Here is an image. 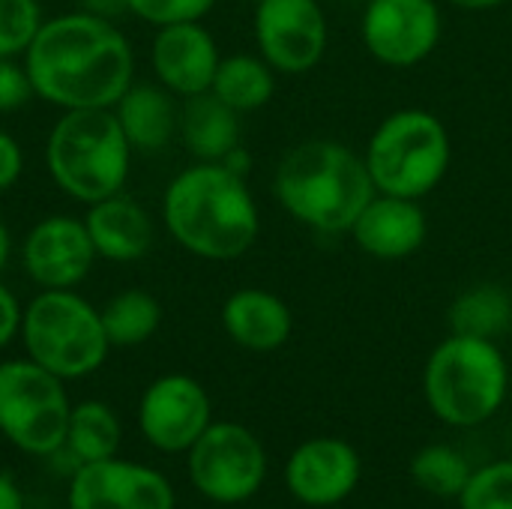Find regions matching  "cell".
<instances>
[{"label":"cell","mask_w":512,"mask_h":509,"mask_svg":"<svg viewBox=\"0 0 512 509\" xmlns=\"http://www.w3.org/2000/svg\"><path fill=\"white\" fill-rule=\"evenodd\" d=\"M363 159L375 192L420 201L444 183L453 141L438 114L426 108H399L375 126Z\"/></svg>","instance_id":"8992f818"},{"label":"cell","mask_w":512,"mask_h":509,"mask_svg":"<svg viewBox=\"0 0 512 509\" xmlns=\"http://www.w3.org/2000/svg\"><path fill=\"white\" fill-rule=\"evenodd\" d=\"M9 258H12V234H9L6 222L0 219V276L9 267Z\"/></svg>","instance_id":"8d00e7d4"},{"label":"cell","mask_w":512,"mask_h":509,"mask_svg":"<svg viewBox=\"0 0 512 509\" xmlns=\"http://www.w3.org/2000/svg\"><path fill=\"white\" fill-rule=\"evenodd\" d=\"M21 318H24L21 300L15 297V291H9L0 282V351H6L21 336Z\"/></svg>","instance_id":"1f68e13d"},{"label":"cell","mask_w":512,"mask_h":509,"mask_svg":"<svg viewBox=\"0 0 512 509\" xmlns=\"http://www.w3.org/2000/svg\"><path fill=\"white\" fill-rule=\"evenodd\" d=\"M219 60L222 54L216 36L204 27V21L156 27V36L150 42L153 78L177 99L207 93L213 87Z\"/></svg>","instance_id":"2e32d148"},{"label":"cell","mask_w":512,"mask_h":509,"mask_svg":"<svg viewBox=\"0 0 512 509\" xmlns=\"http://www.w3.org/2000/svg\"><path fill=\"white\" fill-rule=\"evenodd\" d=\"M213 423V402L201 381L183 372L159 375L138 402V429L144 441L165 456L189 453V447Z\"/></svg>","instance_id":"7c38bea8"},{"label":"cell","mask_w":512,"mask_h":509,"mask_svg":"<svg viewBox=\"0 0 512 509\" xmlns=\"http://www.w3.org/2000/svg\"><path fill=\"white\" fill-rule=\"evenodd\" d=\"M81 219L87 225L96 258L102 261L132 264V261H141L153 246L150 213L123 192L90 204Z\"/></svg>","instance_id":"d6986e66"},{"label":"cell","mask_w":512,"mask_h":509,"mask_svg":"<svg viewBox=\"0 0 512 509\" xmlns=\"http://www.w3.org/2000/svg\"><path fill=\"white\" fill-rule=\"evenodd\" d=\"M42 21V0H0V57H24Z\"/></svg>","instance_id":"83f0119b"},{"label":"cell","mask_w":512,"mask_h":509,"mask_svg":"<svg viewBox=\"0 0 512 509\" xmlns=\"http://www.w3.org/2000/svg\"><path fill=\"white\" fill-rule=\"evenodd\" d=\"M447 324L450 333L498 342L512 327V294L495 282L474 285L450 303Z\"/></svg>","instance_id":"603a6c76"},{"label":"cell","mask_w":512,"mask_h":509,"mask_svg":"<svg viewBox=\"0 0 512 509\" xmlns=\"http://www.w3.org/2000/svg\"><path fill=\"white\" fill-rule=\"evenodd\" d=\"M132 153L111 108L60 111L45 138L51 183L84 207L123 192Z\"/></svg>","instance_id":"277c9868"},{"label":"cell","mask_w":512,"mask_h":509,"mask_svg":"<svg viewBox=\"0 0 512 509\" xmlns=\"http://www.w3.org/2000/svg\"><path fill=\"white\" fill-rule=\"evenodd\" d=\"M363 477L360 453L342 438H309L285 462L288 495L312 509L339 507L348 501Z\"/></svg>","instance_id":"9a60e30c"},{"label":"cell","mask_w":512,"mask_h":509,"mask_svg":"<svg viewBox=\"0 0 512 509\" xmlns=\"http://www.w3.org/2000/svg\"><path fill=\"white\" fill-rule=\"evenodd\" d=\"M216 0H129V15L150 27H168L183 21H204Z\"/></svg>","instance_id":"f1b7e54d"},{"label":"cell","mask_w":512,"mask_h":509,"mask_svg":"<svg viewBox=\"0 0 512 509\" xmlns=\"http://www.w3.org/2000/svg\"><path fill=\"white\" fill-rule=\"evenodd\" d=\"M255 45L258 54L279 75L312 72L330 42V24L321 0H261L255 3Z\"/></svg>","instance_id":"8fae6325"},{"label":"cell","mask_w":512,"mask_h":509,"mask_svg":"<svg viewBox=\"0 0 512 509\" xmlns=\"http://www.w3.org/2000/svg\"><path fill=\"white\" fill-rule=\"evenodd\" d=\"M177 96L162 84H129V90L111 108L126 141L135 153H159L180 132Z\"/></svg>","instance_id":"ffe728a7"},{"label":"cell","mask_w":512,"mask_h":509,"mask_svg":"<svg viewBox=\"0 0 512 509\" xmlns=\"http://www.w3.org/2000/svg\"><path fill=\"white\" fill-rule=\"evenodd\" d=\"M33 84L21 57H0V114H12L33 99Z\"/></svg>","instance_id":"f546056e"},{"label":"cell","mask_w":512,"mask_h":509,"mask_svg":"<svg viewBox=\"0 0 512 509\" xmlns=\"http://www.w3.org/2000/svg\"><path fill=\"white\" fill-rule=\"evenodd\" d=\"M360 39L366 51L390 66L411 69L435 54L444 36L438 0H363Z\"/></svg>","instance_id":"30bf717a"},{"label":"cell","mask_w":512,"mask_h":509,"mask_svg":"<svg viewBox=\"0 0 512 509\" xmlns=\"http://www.w3.org/2000/svg\"><path fill=\"white\" fill-rule=\"evenodd\" d=\"M456 501L459 509H512V459L474 468L465 492Z\"/></svg>","instance_id":"4316f807"},{"label":"cell","mask_w":512,"mask_h":509,"mask_svg":"<svg viewBox=\"0 0 512 509\" xmlns=\"http://www.w3.org/2000/svg\"><path fill=\"white\" fill-rule=\"evenodd\" d=\"M21 60L33 93L60 111L114 108L135 81L129 36L84 9L45 18Z\"/></svg>","instance_id":"6da1fadb"},{"label":"cell","mask_w":512,"mask_h":509,"mask_svg":"<svg viewBox=\"0 0 512 509\" xmlns=\"http://www.w3.org/2000/svg\"><path fill=\"white\" fill-rule=\"evenodd\" d=\"M0 509H24V495L9 474H0Z\"/></svg>","instance_id":"836d02e7"},{"label":"cell","mask_w":512,"mask_h":509,"mask_svg":"<svg viewBox=\"0 0 512 509\" xmlns=\"http://www.w3.org/2000/svg\"><path fill=\"white\" fill-rule=\"evenodd\" d=\"M69 509H177L171 480L132 459L84 462L69 477Z\"/></svg>","instance_id":"4fadbf2b"},{"label":"cell","mask_w":512,"mask_h":509,"mask_svg":"<svg viewBox=\"0 0 512 509\" xmlns=\"http://www.w3.org/2000/svg\"><path fill=\"white\" fill-rule=\"evenodd\" d=\"M24 174V150L18 138L0 129V192H9Z\"/></svg>","instance_id":"4dcf8cb0"},{"label":"cell","mask_w":512,"mask_h":509,"mask_svg":"<svg viewBox=\"0 0 512 509\" xmlns=\"http://www.w3.org/2000/svg\"><path fill=\"white\" fill-rule=\"evenodd\" d=\"M348 234L363 255L375 261H402L423 249L429 219L417 198L375 192Z\"/></svg>","instance_id":"e0dca14e"},{"label":"cell","mask_w":512,"mask_h":509,"mask_svg":"<svg viewBox=\"0 0 512 509\" xmlns=\"http://www.w3.org/2000/svg\"><path fill=\"white\" fill-rule=\"evenodd\" d=\"M222 330L234 345L252 354H270L288 345L294 333V312L267 288H237L222 303Z\"/></svg>","instance_id":"ac0fdd59"},{"label":"cell","mask_w":512,"mask_h":509,"mask_svg":"<svg viewBox=\"0 0 512 509\" xmlns=\"http://www.w3.org/2000/svg\"><path fill=\"white\" fill-rule=\"evenodd\" d=\"M186 471L192 489L219 507L252 501L267 480V450L243 423L213 420L189 447Z\"/></svg>","instance_id":"9c48e42d"},{"label":"cell","mask_w":512,"mask_h":509,"mask_svg":"<svg viewBox=\"0 0 512 509\" xmlns=\"http://www.w3.org/2000/svg\"><path fill=\"white\" fill-rule=\"evenodd\" d=\"M222 165H225L228 171L240 174V177H249V171H252V156H249V150L240 144V147H234V150L222 159Z\"/></svg>","instance_id":"e575fe53"},{"label":"cell","mask_w":512,"mask_h":509,"mask_svg":"<svg viewBox=\"0 0 512 509\" xmlns=\"http://www.w3.org/2000/svg\"><path fill=\"white\" fill-rule=\"evenodd\" d=\"M18 339L24 357L66 384L99 372L111 351L99 309L75 288L39 291L24 306Z\"/></svg>","instance_id":"52a82bcc"},{"label":"cell","mask_w":512,"mask_h":509,"mask_svg":"<svg viewBox=\"0 0 512 509\" xmlns=\"http://www.w3.org/2000/svg\"><path fill=\"white\" fill-rule=\"evenodd\" d=\"M276 69L261 57V54H225L219 60L216 78L210 93L219 96L225 105H231L234 111L246 114V111H258L264 108L273 93H276Z\"/></svg>","instance_id":"7402d4cb"},{"label":"cell","mask_w":512,"mask_h":509,"mask_svg":"<svg viewBox=\"0 0 512 509\" xmlns=\"http://www.w3.org/2000/svg\"><path fill=\"white\" fill-rule=\"evenodd\" d=\"M456 9H465V12H489V9H501L507 6L510 0H444Z\"/></svg>","instance_id":"d590c367"},{"label":"cell","mask_w":512,"mask_h":509,"mask_svg":"<svg viewBox=\"0 0 512 509\" xmlns=\"http://www.w3.org/2000/svg\"><path fill=\"white\" fill-rule=\"evenodd\" d=\"M93 264L96 249L78 216L51 213L21 243V267L39 291H72L90 276Z\"/></svg>","instance_id":"5bb4252c"},{"label":"cell","mask_w":512,"mask_h":509,"mask_svg":"<svg viewBox=\"0 0 512 509\" xmlns=\"http://www.w3.org/2000/svg\"><path fill=\"white\" fill-rule=\"evenodd\" d=\"M507 393L510 363L495 339L450 333L432 348L423 369V396L441 423L477 429L504 408Z\"/></svg>","instance_id":"5b68a950"},{"label":"cell","mask_w":512,"mask_h":509,"mask_svg":"<svg viewBox=\"0 0 512 509\" xmlns=\"http://www.w3.org/2000/svg\"><path fill=\"white\" fill-rule=\"evenodd\" d=\"M243 3H252V6H255V3H261V0H243Z\"/></svg>","instance_id":"74e56055"},{"label":"cell","mask_w":512,"mask_h":509,"mask_svg":"<svg viewBox=\"0 0 512 509\" xmlns=\"http://www.w3.org/2000/svg\"><path fill=\"white\" fill-rule=\"evenodd\" d=\"M471 474V462L447 444H429L411 459V480L432 498H459Z\"/></svg>","instance_id":"484cf974"},{"label":"cell","mask_w":512,"mask_h":509,"mask_svg":"<svg viewBox=\"0 0 512 509\" xmlns=\"http://www.w3.org/2000/svg\"><path fill=\"white\" fill-rule=\"evenodd\" d=\"M66 381L30 357L0 363V435L24 456L51 459L66 444L69 429Z\"/></svg>","instance_id":"ba28073f"},{"label":"cell","mask_w":512,"mask_h":509,"mask_svg":"<svg viewBox=\"0 0 512 509\" xmlns=\"http://www.w3.org/2000/svg\"><path fill=\"white\" fill-rule=\"evenodd\" d=\"M240 135V111L225 105L210 90L183 99L180 138L195 162H222L234 147H240Z\"/></svg>","instance_id":"44dd1931"},{"label":"cell","mask_w":512,"mask_h":509,"mask_svg":"<svg viewBox=\"0 0 512 509\" xmlns=\"http://www.w3.org/2000/svg\"><path fill=\"white\" fill-rule=\"evenodd\" d=\"M84 12H93L99 18H117V15H126L129 12V0H78Z\"/></svg>","instance_id":"d6a6232c"},{"label":"cell","mask_w":512,"mask_h":509,"mask_svg":"<svg viewBox=\"0 0 512 509\" xmlns=\"http://www.w3.org/2000/svg\"><path fill=\"white\" fill-rule=\"evenodd\" d=\"M171 240L201 261H237L261 234V210L249 180L222 162H195L171 177L162 195Z\"/></svg>","instance_id":"7a4b0ae2"},{"label":"cell","mask_w":512,"mask_h":509,"mask_svg":"<svg viewBox=\"0 0 512 509\" xmlns=\"http://www.w3.org/2000/svg\"><path fill=\"white\" fill-rule=\"evenodd\" d=\"M120 444H123V426L111 405H105L99 399L72 405L63 447L69 450V456L78 465L114 459L120 453Z\"/></svg>","instance_id":"cb8c5ba5"},{"label":"cell","mask_w":512,"mask_h":509,"mask_svg":"<svg viewBox=\"0 0 512 509\" xmlns=\"http://www.w3.org/2000/svg\"><path fill=\"white\" fill-rule=\"evenodd\" d=\"M279 207L315 234H348L372 201L375 183L363 153L333 138H312L291 147L273 171Z\"/></svg>","instance_id":"3957f363"},{"label":"cell","mask_w":512,"mask_h":509,"mask_svg":"<svg viewBox=\"0 0 512 509\" xmlns=\"http://www.w3.org/2000/svg\"><path fill=\"white\" fill-rule=\"evenodd\" d=\"M99 315L111 348H138L162 327V303L144 288H126L114 294Z\"/></svg>","instance_id":"d4e9b609"}]
</instances>
